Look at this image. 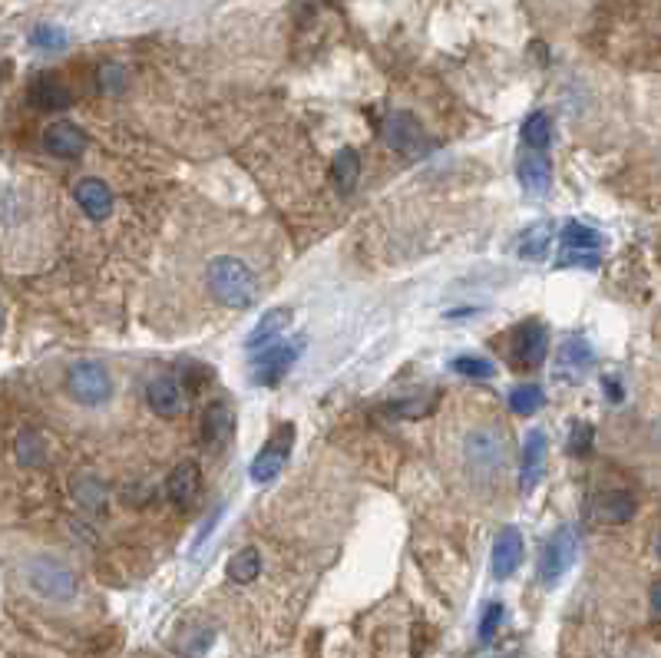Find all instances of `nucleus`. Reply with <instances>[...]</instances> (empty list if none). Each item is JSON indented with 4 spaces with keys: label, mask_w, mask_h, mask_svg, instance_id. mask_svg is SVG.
<instances>
[{
    "label": "nucleus",
    "mask_w": 661,
    "mask_h": 658,
    "mask_svg": "<svg viewBox=\"0 0 661 658\" xmlns=\"http://www.w3.org/2000/svg\"><path fill=\"white\" fill-rule=\"evenodd\" d=\"M576 556H579L576 526H559V530L546 539L543 553H539V582H543L546 589L559 586V579L572 569Z\"/></svg>",
    "instance_id": "nucleus-5"
},
{
    "label": "nucleus",
    "mask_w": 661,
    "mask_h": 658,
    "mask_svg": "<svg viewBox=\"0 0 661 658\" xmlns=\"http://www.w3.org/2000/svg\"><path fill=\"white\" fill-rule=\"evenodd\" d=\"M546 453H549V440L543 430H529L526 444H523V457H519V490L529 493L539 483L546 470Z\"/></svg>",
    "instance_id": "nucleus-12"
},
{
    "label": "nucleus",
    "mask_w": 661,
    "mask_h": 658,
    "mask_svg": "<svg viewBox=\"0 0 661 658\" xmlns=\"http://www.w3.org/2000/svg\"><path fill=\"white\" fill-rule=\"evenodd\" d=\"M199 487H202V470L195 460H182L166 480V493L176 506H189L199 496Z\"/></svg>",
    "instance_id": "nucleus-17"
},
{
    "label": "nucleus",
    "mask_w": 661,
    "mask_h": 658,
    "mask_svg": "<svg viewBox=\"0 0 661 658\" xmlns=\"http://www.w3.org/2000/svg\"><path fill=\"white\" fill-rule=\"evenodd\" d=\"M295 447V424H278V430L268 437V444L262 453L252 460V480L255 483H268L275 480L288 463V453Z\"/></svg>",
    "instance_id": "nucleus-7"
},
{
    "label": "nucleus",
    "mask_w": 661,
    "mask_h": 658,
    "mask_svg": "<svg viewBox=\"0 0 661 658\" xmlns=\"http://www.w3.org/2000/svg\"><path fill=\"white\" fill-rule=\"evenodd\" d=\"M67 394L80 407H103L113 397V377L100 361H77L67 371Z\"/></svg>",
    "instance_id": "nucleus-4"
},
{
    "label": "nucleus",
    "mask_w": 661,
    "mask_h": 658,
    "mask_svg": "<svg viewBox=\"0 0 661 658\" xmlns=\"http://www.w3.org/2000/svg\"><path fill=\"white\" fill-rule=\"evenodd\" d=\"M453 371L463 377H493V364L486 358H473V354H463V358L453 361Z\"/></svg>",
    "instance_id": "nucleus-32"
},
{
    "label": "nucleus",
    "mask_w": 661,
    "mask_h": 658,
    "mask_svg": "<svg viewBox=\"0 0 661 658\" xmlns=\"http://www.w3.org/2000/svg\"><path fill=\"white\" fill-rule=\"evenodd\" d=\"M602 387H605V394H609V397H615V401H622V387L615 384V381H609V377H605Z\"/></svg>",
    "instance_id": "nucleus-36"
},
{
    "label": "nucleus",
    "mask_w": 661,
    "mask_h": 658,
    "mask_svg": "<svg viewBox=\"0 0 661 658\" xmlns=\"http://www.w3.org/2000/svg\"><path fill=\"white\" fill-rule=\"evenodd\" d=\"M17 460L24 463V467H43V463H47V444H43V437L37 430H24V434L17 437Z\"/></svg>",
    "instance_id": "nucleus-28"
},
{
    "label": "nucleus",
    "mask_w": 661,
    "mask_h": 658,
    "mask_svg": "<svg viewBox=\"0 0 661 658\" xmlns=\"http://www.w3.org/2000/svg\"><path fill=\"white\" fill-rule=\"evenodd\" d=\"M559 268H599V255L595 252H562Z\"/></svg>",
    "instance_id": "nucleus-34"
},
{
    "label": "nucleus",
    "mask_w": 661,
    "mask_h": 658,
    "mask_svg": "<svg viewBox=\"0 0 661 658\" xmlns=\"http://www.w3.org/2000/svg\"><path fill=\"white\" fill-rule=\"evenodd\" d=\"M595 516H599L602 523H628L635 516V496L625 493V490H612V493H602L599 500H595Z\"/></svg>",
    "instance_id": "nucleus-21"
},
{
    "label": "nucleus",
    "mask_w": 661,
    "mask_h": 658,
    "mask_svg": "<svg viewBox=\"0 0 661 658\" xmlns=\"http://www.w3.org/2000/svg\"><path fill=\"white\" fill-rule=\"evenodd\" d=\"M146 401L159 417H179L182 414V391H179L176 377H169V374L153 377L146 387Z\"/></svg>",
    "instance_id": "nucleus-18"
},
{
    "label": "nucleus",
    "mask_w": 661,
    "mask_h": 658,
    "mask_svg": "<svg viewBox=\"0 0 661 658\" xmlns=\"http://www.w3.org/2000/svg\"><path fill=\"white\" fill-rule=\"evenodd\" d=\"M357 176H361V156H357V149H341L338 156H334V163H331V179H334V186L338 189H354L357 186Z\"/></svg>",
    "instance_id": "nucleus-23"
},
{
    "label": "nucleus",
    "mask_w": 661,
    "mask_h": 658,
    "mask_svg": "<svg viewBox=\"0 0 661 658\" xmlns=\"http://www.w3.org/2000/svg\"><path fill=\"white\" fill-rule=\"evenodd\" d=\"M229 579L232 582H238V586H245V582H255L258 579V573H262V556H258V549L255 546H245V549H238V553L229 559Z\"/></svg>",
    "instance_id": "nucleus-22"
},
{
    "label": "nucleus",
    "mask_w": 661,
    "mask_h": 658,
    "mask_svg": "<svg viewBox=\"0 0 661 658\" xmlns=\"http://www.w3.org/2000/svg\"><path fill=\"white\" fill-rule=\"evenodd\" d=\"M546 404V394H543V387L539 384H533V381H526V384H516L513 391H509V407H513V414H519V417H529V414H536L539 407Z\"/></svg>",
    "instance_id": "nucleus-25"
},
{
    "label": "nucleus",
    "mask_w": 661,
    "mask_h": 658,
    "mask_svg": "<svg viewBox=\"0 0 661 658\" xmlns=\"http://www.w3.org/2000/svg\"><path fill=\"white\" fill-rule=\"evenodd\" d=\"M549 348V331L543 321H523L509 334V364L519 371H533L543 364Z\"/></svg>",
    "instance_id": "nucleus-6"
},
{
    "label": "nucleus",
    "mask_w": 661,
    "mask_h": 658,
    "mask_svg": "<svg viewBox=\"0 0 661 658\" xmlns=\"http://www.w3.org/2000/svg\"><path fill=\"white\" fill-rule=\"evenodd\" d=\"M523 563V533L516 526H503L500 536L493 543V556H490V569L496 579H509Z\"/></svg>",
    "instance_id": "nucleus-11"
},
{
    "label": "nucleus",
    "mask_w": 661,
    "mask_h": 658,
    "mask_svg": "<svg viewBox=\"0 0 661 658\" xmlns=\"http://www.w3.org/2000/svg\"><path fill=\"white\" fill-rule=\"evenodd\" d=\"M123 83H126L123 67H116V63H106V67H100V86L106 93H119L123 90Z\"/></svg>",
    "instance_id": "nucleus-35"
},
{
    "label": "nucleus",
    "mask_w": 661,
    "mask_h": 658,
    "mask_svg": "<svg viewBox=\"0 0 661 658\" xmlns=\"http://www.w3.org/2000/svg\"><path fill=\"white\" fill-rule=\"evenodd\" d=\"M592 440H595V427L589 424V420H576V424H572V434H569L566 450L572 453V457H582V453H589Z\"/></svg>",
    "instance_id": "nucleus-31"
},
{
    "label": "nucleus",
    "mask_w": 661,
    "mask_h": 658,
    "mask_svg": "<svg viewBox=\"0 0 661 658\" xmlns=\"http://www.w3.org/2000/svg\"><path fill=\"white\" fill-rule=\"evenodd\" d=\"M595 364V354H592V344L572 334L559 344V354H556V371L566 384H582L585 381V371Z\"/></svg>",
    "instance_id": "nucleus-10"
},
{
    "label": "nucleus",
    "mask_w": 661,
    "mask_h": 658,
    "mask_svg": "<svg viewBox=\"0 0 661 658\" xmlns=\"http://www.w3.org/2000/svg\"><path fill=\"white\" fill-rule=\"evenodd\" d=\"M0 331H4V305H0Z\"/></svg>",
    "instance_id": "nucleus-38"
},
{
    "label": "nucleus",
    "mask_w": 661,
    "mask_h": 658,
    "mask_svg": "<svg viewBox=\"0 0 661 658\" xmlns=\"http://www.w3.org/2000/svg\"><path fill=\"white\" fill-rule=\"evenodd\" d=\"M523 143L533 149V153H543V149L552 143V120H549L543 110H536L533 116H526V123H523Z\"/></svg>",
    "instance_id": "nucleus-27"
},
{
    "label": "nucleus",
    "mask_w": 661,
    "mask_h": 658,
    "mask_svg": "<svg viewBox=\"0 0 661 658\" xmlns=\"http://www.w3.org/2000/svg\"><path fill=\"white\" fill-rule=\"evenodd\" d=\"M27 96H30V103H34L37 110H43V113L70 110V103H73L70 86L63 80H57V77H37Z\"/></svg>",
    "instance_id": "nucleus-16"
},
{
    "label": "nucleus",
    "mask_w": 661,
    "mask_h": 658,
    "mask_svg": "<svg viewBox=\"0 0 661 658\" xmlns=\"http://www.w3.org/2000/svg\"><path fill=\"white\" fill-rule=\"evenodd\" d=\"M24 579H27V586L47 602H73L80 592L77 573H73L63 559L50 556V553L30 556L24 563Z\"/></svg>",
    "instance_id": "nucleus-2"
},
{
    "label": "nucleus",
    "mask_w": 661,
    "mask_h": 658,
    "mask_svg": "<svg viewBox=\"0 0 661 658\" xmlns=\"http://www.w3.org/2000/svg\"><path fill=\"white\" fill-rule=\"evenodd\" d=\"M652 612H655V616H658V586L652 589Z\"/></svg>",
    "instance_id": "nucleus-37"
},
{
    "label": "nucleus",
    "mask_w": 661,
    "mask_h": 658,
    "mask_svg": "<svg viewBox=\"0 0 661 658\" xmlns=\"http://www.w3.org/2000/svg\"><path fill=\"white\" fill-rule=\"evenodd\" d=\"M549 225H536L533 232H526V239H523V245H519V255L526 258H533V262H539V258L546 255V248H549Z\"/></svg>",
    "instance_id": "nucleus-30"
},
{
    "label": "nucleus",
    "mask_w": 661,
    "mask_h": 658,
    "mask_svg": "<svg viewBox=\"0 0 661 658\" xmlns=\"http://www.w3.org/2000/svg\"><path fill=\"white\" fill-rule=\"evenodd\" d=\"M70 43V37H67V30L63 27H53V24H40V27H34L30 30V47H37V50H63Z\"/></svg>",
    "instance_id": "nucleus-29"
},
{
    "label": "nucleus",
    "mask_w": 661,
    "mask_h": 658,
    "mask_svg": "<svg viewBox=\"0 0 661 658\" xmlns=\"http://www.w3.org/2000/svg\"><path fill=\"white\" fill-rule=\"evenodd\" d=\"M73 196H77L80 209L90 215L93 222L110 219V212H113V189L106 186L103 179H96V176L80 179L77 186H73Z\"/></svg>",
    "instance_id": "nucleus-13"
},
{
    "label": "nucleus",
    "mask_w": 661,
    "mask_h": 658,
    "mask_svg": "<svg viewBox=\"0 0 661 658\" xmlns=\"http://www.w3.org/2000/svg\"><path fill=\"white\" fill-rule=\"evenodd\" d=\"M384 139H387L390 149H397V153H407V156L424 153V146H427L424 126L417 123V116H410L404 110L390 113L387 120H384Z\"/></svg>",
    "instance_id": "nucleus-9"
},
{
    "label": "nucleus",
    "mask_w": 661,
    "mask_h": 658,
    "mask_svg": "<svg viewBox=\"0 0 661 658\" xmlns=\"http://www.w3.org/2000/svg\"><path fill=\"white\" fill-rule=\"evenodd\" d=\"M205 282H209L215 301H222L225 308H248L258 298L255 272L235 255H215L205 268Z\"/></svg>",
    "instance_id": "nucleus-1"
},
{
    "label": "nucleus",
    "mask_w": 661,
    "mask_h": 658,
    "mask_svg": "<svg viewBox=\"0 0 661 658\" xmlns=\"http://www.w3.org/2000/svg\"><path fill=\"white\" fill-rule=\"evenodd\" d=\"M602 245V235L589 229L582 222H566L562 225V248L566 252H595Z\"/></svg>",
    "instance_id": "nucleus-24"
},
{
    "label": "nucleus",
    "mask_w": 661,
    "mask_h": 658,
    "mask_svg": "<svg viewBox=\"0 0 661 658\" xmlns=\"http://www.w3.org/2000/svg\"><path fill=\"white\" fill-rule=\"evenodd\" d=\"M70 493H73V500H77L80 506L100 510L103 496H106V487H103V480L93 477V473H77V477H73V483H70Z\"/></svg>",
    "instance_id": "nucleus-26"
},
{
    "label": "nucleus",
    "mask_w": 661,
    "mask_h": 658,
    "mask_svg": "<svg viewBox=\"0 0 661 658\" xmlns=\"http://www.w3.org/2000/svg\"><path fill=\"white\" fill-rule=\"evenodd\" d=\"M463 460H467L470 477L490 480L506 463V437L493 427H476L463 440Z\"/></svg>",
    "instance_id": "nucleus-3"
},
{
    "label": "nucleus",
    "mask_w": 661,
    "mask_h": 658,
    "mask_svg": "<svg viewBox=\"0 0 661 658\" xmlns=\"http://www.w3.org/2000/svg\"><path fill=\"white\" fill-rule=\"evenodd\" d=\"M43 146H47L50 156L77 159L86 149V133L80 126H73L70 120H57L53 126H47V133H43Z\"/></svg>",
    "instance_id": "nucleus-14"
},
{
    "label": "nucleus",
    "mask_w": 661,
    "mask_h": 658,
    "mask_svg": "<svg viewBox=\"0 0 661 658\" xmlns=\"http://www.w3.org/2000/svg\"><path fill=\"white\" fill-rule=\"evenodd\" d=\"M503 606L500 602H493V606H486V612H483V622H480V642H490L493 635H496V629H500V622H503Z\"/></svg>",
    "instance_id": "nucleus-33"
},
{
    "label": "nucleus",
    "mask_w": 661,
    "mask_h": 658,
    "mask_svg": "<svg viewBox=\"0 0 661 658\" xmlns=\"http://www.w3.org/2000/svg\"><path fill=\"white\" fill-rule=\"evenodd\" d=\"M516 176H519V182H523V189L529 192V196H546L552 186V169H549V159L543 153H526L523 159H519Z\"/></svg>",
    "instance_id": "nucleus-20"
},
{
    "label": "nucleus",
    "mask_w": 661,
    "mask_h": 658,
    "mask_svg": "<svg viewBox=\"0 0 661 658\" xmlns=\"http://www.w3.org/2000/svg\"><path fill=\"white\" fill-rule=\"evenodd\" d=\"M305 338L285 341V344H268L265 354H255V381L258 384H278L281 377L291 371V364L301 358Z\"/></svg>",
    "instance_id": "nucleus-8"
},
{
    "label": "nucleus",
    "mask_w": 661,
    "mask_h": 658,
    "mask_svg": "<svg viewBox=\"0 0 661 658\" xmlns=\"http://www.w3.org/2000/svg\"><path fill=\"white\" fill-rule=\"evenodd\" d=\"M232 427H235L232 407L225 404V401L209 404V411H205V417H202V444H205V447H222V444H229Z\"/></svg>",
    "instance_id": "nucleus-19"
},
{
    "label": "nucleus",
    "mask_w": 661,
    "mask_h": 658,
    "mask_svg": "<svg viewBox=\"0 0 661 658\" xmlns=\"http://www.w3.org/2000/svg\"><path fill=\"white\" fill-rule=\"evenodd\" d=\"M291 318H295V311L285 308V305H281V308H268L265 315L258 318V325L252 328V334L245 338V351L258 354V351H265L268 344H275L278 334L291 325Z\"/></svg>",
    "instance_id": "nucleus-15"
}]
</instances>
